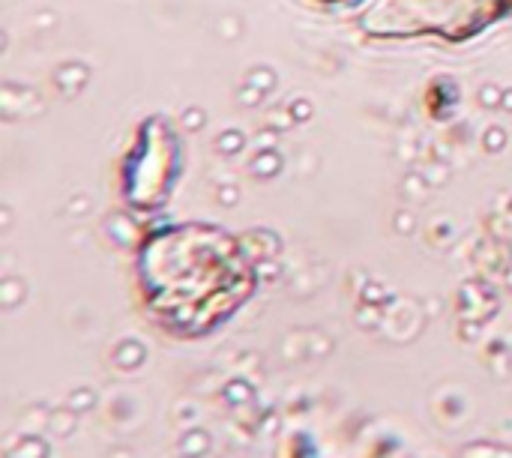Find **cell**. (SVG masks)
<instances>
[{
  "instance_id": "obj_1",
  "label": "cell",
  "mask_w": 512,
  "mask_h": 458,
  "mask_svg": "<svg viewBox=\"0 0 512 458\" xmlns=\"http://www.w3.org/2000/svg\"><path fill=\"white\" fill-rule=\"evenodd\" d=\"M255 276L240 243L213 225L159 231L141 249V288L150 312L180 336L219 327L252 294Z\"/></svg>"
},
{
  "instance_id": "obj_2",
  "label": "cell",
  "mask_w": 512,
  "mask_h": 458,
  "mask_svg": "<svg viewBox=\"0 0 512 458\" xmlns=\"http://www.w3.org/2000/svg\"><path fill=\"white\" fill-rule=\"evenodd\" d=\"M510 12L512 0H378L363 18V27L375 36H438L465 42Z\"/></svg>"
},
{
  "instance_id": "obj_3",
  "label": "cell",
  "mask_w": 512,
  "mask_h": 458,
  "mask_svg": "<svg viewBox=\"0 0 512 458\" xmlns=\"http://www.w3.org/2000/svg\"><path fill=\"white\" fill-rule=\"evenodd\" d=\"M315 3H321V6H357L363 0H315Z\"/></svg>"
}]
</instances>
